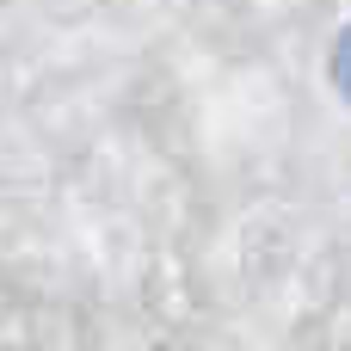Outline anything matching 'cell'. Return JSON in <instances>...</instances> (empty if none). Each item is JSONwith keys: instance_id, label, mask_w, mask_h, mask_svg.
I'll list each match as a JSON object with an SVG mask.
<instances>
[{"instance_id": "cell-1", "label": "cell", "mask_w": 351, "mask_h": 351, "mask_svg": "<svg viewBox=\"0 0 351 351\" xmlns=\"http://www.w3.org/2000/svg\"><path fill=\"white\" fill-rule=\"evenodd\" d=\"M339 80H346V93H351V37H346V49H339Z\"/></svg>"}]
</instances>
